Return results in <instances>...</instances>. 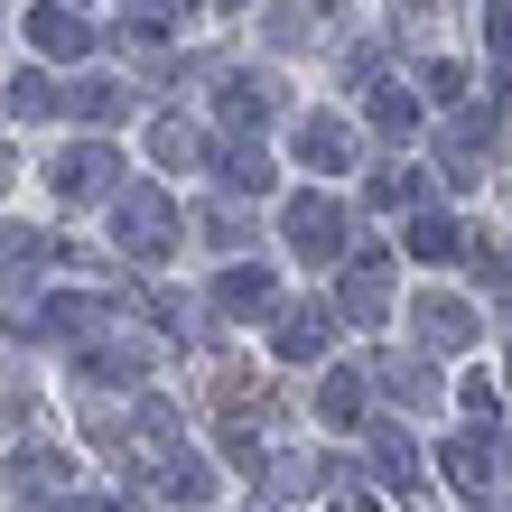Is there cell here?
Segmentation results:
<instances>
[{
	"mask_svg": "<svg viewBox=\"0 0 512 512\" xmlns=\"http://www.w3.org/2000/svg\"><path fill=\"white\" fill-rule=\"evenodd\" d=\"M168 233H177V215H168V205L140 187V196L122 205V243H131V252H168Z\"/></svg>",
	"mask_w": 512,
	"mask_h": 512,
	"instance_id": "6da1fadb",
	"label": "cell"
},
{
	"mask_svg": "<svg viewBox=\"0 0 512 512\" xmlns=\"http://www.w3.org/2000/svg\"><path fill=\"white\" fill-rule=\"evenodd\" d=\"M289 233H298V252H308V261H326V252L345 243V215H336V205H298Z\"/></svg>",
	"mask_w": 512,
	"mask_h": 512,
	"instance_id": "7a4b0ae2",
	"label": "cell"
},
{
	"mask_svg": "<svg viewBox=\"0 0 512 512\" xmlns=\"http://www.w3.org/2000/svg\"><path fill=\"white\" fill-rule=\"evenodd\" d=\"M419 317H429V345H457V336H475V317L457 308V298H429Z\"/></svg>",
	"mask_w": 512,
	"mask_h": 512,
	"instance_id": "3957f363",
	"label": "cell"
},
{
	"mask_svg": "<svg viewBox=\"0 0 512 512\" xmlns=\"http://www.w3.org/2000/svg\"><path fill=\"white\" fill-rule=\"evenodd\" d=\"M447 475H457L466 494H485V447H466V438H457V447H447Z\"/></svg>",
	"mask_w": 512,
	"mask_h": 512,
	"instance_id": "277c9868",
	"label": "cell"
},
{
	"mask_svg": "<svg viewBox=\"0 0 512 512\" xmlns=\"http://www.w3.org/2000/svg\"><path fill=\"white\" fill-rule=\"evenodd\" d=\"M298 149H308V159H345V131H336V122H308V131H298Z\"/></svg>",
	"mask_w": 512,
	"mask_h": 512,
	"instance_id": "5b68a950",
	"label": "cell"
}]
</instances>
